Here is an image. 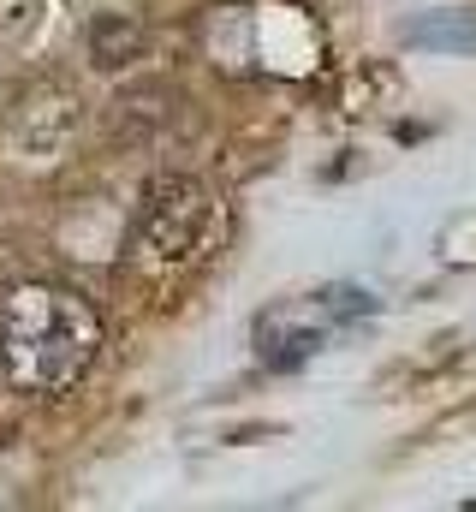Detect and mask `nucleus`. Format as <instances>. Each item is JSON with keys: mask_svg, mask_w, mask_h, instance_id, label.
<instances>
[{"mask_svg": "<svg viewBox=\"0 0 476 512\" xmlns=\"http://www.w3.org/2000/svg\"><path fill=\"white\" fill-rule=\"evenodd\" d=\"M102 340V310L66 280H24L0 298V370L24 393L78 387Z\"/></svg>", "mask_w": 476, "mask_h": 512, "instance_id": "obj_1", "label": "nucleus"}, {"mask_svg": "<svg viewBox=\"0 0 476 512\" xmlns=\"http://www.w3.org/2000/svg\"><path fill=\"white\" fill-rule=\"evenodd\" d=\"M227 239V209L221 197L191 179V173H155L131 209L125 227V262L143 274H173L191 268Z\"/></svg>", "mask_w": 476, "mask_h": 512, "instance_id": "obj_2", "label": "nucleus"}, {"mask_svg": "<svg viewBox=\"0 0 476 512\" xmlns=\"http://www.w3.org/2000/svg\"><path fill=\"white\" fill-rule=\"evenodd\" d=\"M328 304H322V316L304 304H274V310H262V322H256V346H262V364H274V370H298V364H310L316 358V346H322V328H328Z\"/></svg>", "mask_w": 476, "mask_h": 512, "instance_id": "obj_3", "label": "nucleus"}, {"mask_svg": "<svg viewBox=\"0 0 476 512\" xmlns=\"http://www.w3.org/2000/svg\"><path fill=\"white\" fill-rule=\"evenodd\" d=\"M137 54H143V24H131V18H119V12H108V18L90 24V60H96L102 72L131 66Z\"/></svg>", "mask_w": 476, "mask_h": 512, "instance_id": "obj_4", "label": "nucleus"}, {"mask_svg": "<svg viewBox=\"0 0 476 512\" xmlns=\"http://www.w3.org/2000/svg\"><path fill=\"white\" fill-rule=\"evenodd\" d=\"M411 48H441V54H476V18L471 12H429L411 30Z\"/></svg>", "mask_w": 476, "mask_h": 512, "instance_id": "obj_5", "label": "nucleus"}, {"mask_svg": "<svg viewBox=\"0 0 476 512\" xmlns=\"http://www.w3.org/2000/svg\"><path fill=\"white\" fill-rule=\"evenodd\" d=\"M0 376H6V370H0Z\"/></svg>", "mask_w": 476, "mask_h": 512, "instance_id": "obj_6", "label": "nucleus"}]
</instances>
